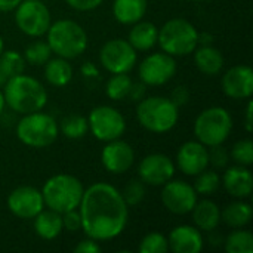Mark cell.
<instances>
[{"label":"cell","mask_w":253,"mask_h":253,"mask_svg":"<svg viewBox=\"0 0 253 253\" xmlns=\"http://www.w3.org/2000/svg\"><path fill=\"white\" fill-rule=\"evenodd\" d=\"M83 233L96 242L119 237L129 219V206L122 193L107 182H96L83 191L79 206Z\"/></svg>","instance_id":"6da1fadb"},{"label":"cell","mask_w":253,"mask_h":253,"mask_svg":"<svg viewBox=\"0 0 253 253\" xmlns=\"http://www.w3.org/2000/svg\"><path fill=\"white\" fill-rule=\"evenodd\" d=\"M3 86L6 105L19 114L42 111L47 102V92L43 84L37 79L25 76L24 73L9 77Z\"/></svg>","instance_id":"7a4b0ae2"},{"label":"cell","mask_w":253,"mask_h":253,"mask_svg":"<svg viewBox=\"0 0 253 253\" xmlns=\"http://www.w3.org/2000/svg\"><path fill=\"white\" fill-rule=\"evenodd\" d=\"M83 191L84 188L79 178L68 173H58L44 182L42 196L47 209L62 215L68 211L79 209Z\"/></svg>","instance_id":"3957f363"},{"label":"cell","mask_w":253,"mask_h":253,"mask_svg":"<svg viewBox=\"0 0 253 253\" xmlns=\"http://www.w3.org/2000/svg\"><path fill=\"white\" fill-rule=\"evenodd\" d=\"M47 44L59 58L74 59L87 49V34L84 28L71 19H59L49 25Z\"/></svg>","instance_id":"277c9868"},{"label":"cell","mask_w":253,"mask_h":253,"mask_svg":"<svg viewBox=\"0 0 253 253\" xmlns=\"http://www.w3.org/2000/svg\"><path fill=\"white\" fill-rule=\"evenodd\" d=\"M136 119L139 125L153 133L172 130L179 120V108L165 96H148L138 102Z\"/></svg>","instance_id":"5b68a950"},{"label":"cell","mask_w":253,"mask_h":253,"mask_svg":"<svg viewBox=\"0 0 253 253\" xmlns=\"http://www.w3.org/2000/svg\"><path fill=\"white\" fill-rule=\"evenodd\" d=\"M197 28L184 18L169 19L159 30L157 43L170 56H187L194 52L197 43Z\"/></svg>","instance_id":"8992f818"},{"label":"cell","mask_w":253,"mask_h":253,"mask_svg":"<svg viewBox=\"0 0 253 253\" xmlns=\"http://www.w3.org/2000/svg\"><path fill=\"white\" fill-rule=\"evenodd\" d=\"M59 129L56 120L42 111L24 114L16 125L18 139L31 148H46L58 138Z\"/></svg>","instance_id":"52a82bcc"},{"label":"cell","mask_w":253,"mask_h":253,"mask_svg":"<svg viewBox=\"0 0 253 253\" xmlns=\"http://www.w3.org/2000/svg\"><path fill=\"white\" fill-rule=\"evenodd\" d=\"M231 129L233 119L224 107H209L203 110L194 122V135L197 141L208 148L224 144Z\"/></svg>","instance_id":"ba28073f"},{"label":"cell","mask_w":253,"mask_h":253,"mask_svg":"<svg viewBox=\"0 0 253 253\" xmlns=\"http://www.w3.org/2000/svg\"><path fill=\"white\" fill-rule=\"evenodd\" d=\"M87 123L92 135L102 142L119 139L126 130V120L123 114L110 105L95 107L89 113Z\"/></svg>","instance_id":"9c48e42d"},{"label":"cell","mask_w":253,"mask_h":253,"mask_svg":"<svg viewBox=\"0 0 253 253\" xmlns=\"http://www.w3.org/2000/svg\"><path fill=\"white\" fill-rule=\"evenodd\" d=\"M15 22L30 37H42L52 24L50 12L42 0H22L15 9Z\"/></svg>","instance_id":"30bf717a"},{"label":"cell","mask_w":253,"mask_h":253,"mask_svg":"<svg viewBox=\"0 0 253 253\" xmlns=\"http://www.w3.org/2000/svg\"><path fill=\"white\" fill-rule=\"evenodd\" d=\"M136 58V50L123 39L108 40L99 52L101 65L111 74L129 73L135 67Z\"/></svg>","instance_id":"8fae6325"},{"label":"cell","mask_w":253,"mask_h":253,"mask_svg":"<svg viewBox=\"0 0 253 253\" xmlns=\"http://www.w3.org/2000/svg\"><path fill=\"white\" fill-rule=\"evenodd\" d=\"M176 73V61L175 56L168 53L154 52L150 53L138 67V74L142 83L147 86H162L173 79Z\"/></svg>","instance_id":"7c38bea8"},{"label":"cell","mask_w":253,"mask_h":253,"mask_svg":"<svg viewBox=\"0 0 253 253\" xmlns=\"http://www.w3.org/2000/svg\"><path fill=\"white\" fill-rule=\"evenodd\" d=\"M162 203L175 215H187L197 203V193L191 184L181 179H170L163 185Z\"/></svg>","instance_id":"4fadbf2b"},{"label":"cell","mask_w":253,"mask_h":253,"mask_svg":"<svg viewBox=\"0 0 253 253\" xmlns=\"http://www.w3.org/2000/svg\"><path fill=\"white\" fill-rule=\"evenodd\" d=\"M6 203L10 213L21 219H33L44 209L42 191L30 185H22L12 190Z\"/></svg>","instance_id":"5bb4252c"},{"label":"cell","mask_w":253,"mask_h":253,"mask_svg":"<svg viewBox=\"0 0 253 253\" xmlns=\"http://www.w3.org/2000/svg\"><path fill=\"white\" fill-rule=\"evenodd\" d=\"M175 175V165L166 154L154 153L144 157L138 166L139 179L151 187H163Z\"/></svg>","instance_id":"9a60e30c"},{"label":"cell","mask_w":253,"mask_h":253,"mask_svg":"<svg viewBox=\"0 0 253 253\" xmlns=\"http://www.w3.org/2000/svg\"><path fill=\"white\" fill-rule=\"evenodd\" d=\"M135 162V153L130 144L126 141L114 139L108 141L101 153V163L107 172L114 175H122L127 172Z\"/></svg>","instance_id":"2e32d148"},{"label":"cell","mask_w":253,"mask_h":253,"mask_svg":"<svg viewBox=\"0 0 253 253\" xmlns=\"http://www.w3.org/2000/svg\"><path fill=\"white\" fill-rule=\"evenodd\" d=\"M176 166L188 176L199 175L209 166V148L199 141L182 144L176 153Z\"/></svg>","instance_id":"e0dca14e"},{"label":"cell","mask_w":253,"mask_h":253,"mask_svg":"<svg viewBox=\"0 0 253 253\" xmlns=\"http://www.w3.org/2000/svg\"><path fill=\"white\" fill-rule=\"evenodd\" d=\"M222 90L228 98L248 99L253 93V71L249 65H234L224 76L221 82Z\"/></svg>","instance_id":"ac0fdd59"},{"label":"cell","mask_w":253,"mask_h":253,"mask_svg":"<svg viewBox=\"0 0 253 253\" xmlns=\"http://www.w3.org/2000/svg\"><path fill=\"white\" fill-rule=\"evenodd\" d=\"M169 249L173 253H200L205 240L202 231L194 225H178L168 236Z\"/></svg>","instance_id":"d6986e66"},{"label":"cell","mask_w":253,"mask_h":253,"mask_svg":"<svg viewBox=\"0 0 253 253\" xmlns=\"http://www.w3.org/2000/svg\"><path fill=\"white\" fill-rule=\"evenodd\" d=\"M221 184L230 196L236 199H248L253 191V175L248 166L236 165L225 168Z\"/></svg>","instance_id":"ffe728a7"},{"label":"cell","mask_w":253,"mask_h":253,"mask_svg":"<svg viewBox=\"0 0 253 253\" xmlns=\"http://www.w3.org/2000/svg\"><path fill=\"white\" fill-rule=\"evenodd\" d=\"M190 213L193 216L194 227H197L200 231L205 233L215 231L221 224V209L212 200H202V202L197 200L196 206Z\"/></svg>","instance_id":"44dd1931"},{"label":"cell","mask_w":253,"mask_h":253,"mask_svg":"<svg viewBox=\"0 0 253 253\" xmlns=\"http://www.w3.org/2000/svg\"><path fill=\"white\" fill-rule=\"evenodd\" d=\"M159 28L150 21H138L132 25L129 31L127 42L135 50H150L157 44Z\"/></svg>","instance_id":"7402d4cb"},{"label":"cell","mask_w":253,"mask_h":253,"mask_svg":"<svg viewBox=\"0 0 253 253\" xmlns=\"http://www.w3.org/2000/svg\"><path fill=\"white\" fill-rule=\"evenodd\" d=\"M194 64L205 76H216L224 68V56L219 49L209 46H197L194 49Z\"/></svg>","instance_id":"603a6c76"},{"label":"cell","mask_w":253,"mask_h":253,"mask_svg":"<svg viewBox=\"0 0 253 253\" xmlns=\"http://www.w3.org/2000/svg\"><path fill=\"white\" fill-rule=\"evenodd\" d=\"M147 0H114L113 15L123 25H133L147 12Z\"/></svg>","instance_id":"cb8c5ba5"},{"label":"cell","mask_w":253,"mask_h":253,"mask_svg":"<svg viewBox=\"0 0 253 253\" xmlns=\"http://www.w3.org/2000/svg\"><path fill=\"white\" fill-rule=\"evenodd\" d=\"M33 219H34V231L43 240H53L64 230L62 216H61V213H58L55 211H50V209L44 211L43 209Z\"/></svg>","instance_id":"d4e9b609"},{"label":"cell","mask_w":253,"mask_h":253,"mask_svg":"<svg viewBox=\"0 0 253 253\" xmlns=\"http://www.w3.org/2000/svg\"><path fill=\"white\" fill-rule=\"evenodd\" d=\"M252 215V206L243 202V199H239L237 202L227 205L224 211H221V221H224L225 225H228L230 228L236 230L246 227L251 222Z\"/></svg>","instance_id":"484cf974"},{"label":"cell","mask_w":253,"mask_h":253,"mask_svg":"<svg viewBox=\"0 0 253 253\" xmlns=\"http://www.w3.org/2000/svg\"><path fill=\"white\" fill-rule=\"evenodd\" d=\"M44 77L49 84L55 87L67 86L73 79V67L70 65L68 59L64 58H50L44 64Z\"/></svg>","instance_id":"4316f807"},{"label":"cell","mask_w":253,"mask_h":253,"mask_svg":"<svg viewBox=\"0 0 253 253\" xmlns=\"http://www.w3.org/2000/svg\"><path fill=\"white\" fill-rule=\"evenodd\" d=\"M58 129L68 139H82L89 132V123L80 114H68L61 120Z\"/></svg>","instance_id":"83f0119b"},{"label":"cell","mask_w":253,"mask_h":253,"mask_svg":"<svg viewBox=\"0 0 253 253\" xmlns=\"http://www.w3.org/2000/svg\"><path fill=\"white\" fill-rule=\"evenodd\" d=\"M225 252L228 253H252L253 236L251 231L236 228L225 240H224Z\"/></svg>","instance_id":"f1b7e54d"},{"label":"cell","mask_w":253,"mask_h":253,"mask_svg":"<svg viewBox=\"0 0 253 253\" xmlns=\"http://www.w3.org/2000/svg\"><path fill=\"white\" fill-rule=\"evenodd\" d=\"M132 86V79L127 76V73L113 74L105 84V93L113 101H122L127 98L129 89Z\"/></svg>","instance_id":"f546056e"},{"label":"cell","mask_w":253,"mask_h":253,"mask_svg":"<svg viewBox=\"0 0 253 253\" xmlns=\"http://www.w3.org/2000/svg\"><path fill=\"white\" fill-rule=\"evenodd\" d=\"M194 181V190L197 196H213L219 187H221V176L216 170H208L205 169L199 175H196Z\"/></svg>","instance_id":"4dcf8cb0"},{"label":"cell","mask_w":253,"mask_h":253,"mask_svg":"<svg viewBox=\"0 0 253 253\" xmlns=\"http://www.w3.org/2000/svg\"><path fill=\"white\" fill-rule=\"evenodd\" d=\"M22 56L25 62L31 65H44L52 58V49L49 47L47 42L37 40L25 47Z\"/></svg>","instance_id":"1f68e13d"},{"label":"cell","mask_w":253,"mask_h":253,"mask_svg":"<svg viewBox=\"0 0 253 253\" xmlns=\"http://www.w3.org/2000/svg\"><path fill=\"white\" fill-rule=\"evenodd\" d=\"M0 67L3 68L4 74L9 77L22 74L25 70V59L16 50H3L0 55Z\"/></svg>","instance_id":"d6a6232c"},{"label":"cell","mask_w":253,"mask_h":253,"mask_svg":"<svg viewBox=\"0 0 253 253\" xmlns=\"http://www.w3.org/2000/svg\"><path fill=\"white\" fill-rule=\"evenodd\" d=\"M120 193L129 208L138 206L145 197V184L141 179H130Z\"/></svg>","instance_id":"836d02e7"},{"label":"cell","mask_w":253,"mask_h":253,"mask_svg":"<svg viewBox=\"0 0 253 253\" xmlns=\"http://www.w3.org/2000/svg\"><path fill=\"white\" fill-rule=\"evenodd\" d=\"M169 251L168 237L160 233H148L139 243L141 253H166Z\"/></svg>","instance_id":"e575fe53"},{"label":"cell","mask_w":253,"mask_h":253,"mask_svg":"<svg viewBox=\"0 0 253 253\" xmlns=\"http://www.w3.org/2000/svg\"><path fill=\"white\" fill-rule=\"evenodd\" d=\"M231 160L236 165H242V166H251L253 165V142L251 139H242L239 142H236L231 148V154H230Z\"/></svg>","instance_id":"d590c367"},{"label":"cell","mask_w":253,"mask_h":253,"mask_svg":"<svg viewBox=\"0 0 253 253\" xmlns=\"http://www.w3.org/2000/svg\"><path fill=\"white\" fill-rule=\"evenodd\" d=\"M209 148V165H212L215 169H225L230 162L228 151L222 147V144Z\"/></svg>","instance_id":"8d00e7d4"},{"label":"cell","mask_w":253,"mask_h":253,"mask_svg":"<svg viewBox=\"0 0 253 253\" xmlns=\"http://www.w3.org/2000/svg\"><path fill=\"white\" fill-rule=\"evenodd\" d=\"M62 216V227L70 231V233H76L79 230H82V216L79 209H73L68 211L65 213L61 215Z\"/></svg>","instance_id":"74e56055"},{"label":"cell","mask_w":253,"mask_h":253,"mask_svg":"<svg viewBox=\"0 0 253 253\" xmlns=\"http://www.w3.org/2000/svg\"><path fill=\"white\" fill-rule=\"evenodd\" d=\"M169 99L179 108V107H184L188 104L190 101V90L187 86H176L172 92H170V96Z\"/></svg>","instance_id":"f35d334b"},{"label":"cell","mask_w":253,"mask_h":253,"mask_svg":"<svg viewBox=\"0 0 253 253\" xmlns=\"http://www.w3.org/2000/svg\"><path fill=\"white\" fill-rule=\"evenodd\" d=\"M67 4L76 10H80V12H89V10H93L96 7H99L102 4L104 0H65Z\"/></svg>","instance_id":"ab89813d"},{"label":"cell","mask_w":253,"mask_h":253,"mask_svg":"<svg viewBox=\"0 0 253 253\" xmlns=\"http://www.w3.org/2000/svg\"><path fill=\"white\" fill-rule=\"evenodd\" d=\"M101 251H102V248L99 246V243L89 237L82 240L77 246H74V252L77 253H99Z\"/></svg>","instance_id":"60d3db41"},{"label":"cell","mask_w":253,"mask_h":253,"mask_svg":"<svg viewBox=\"0 0 253 253\" xmlns=\"http://www.w3.org/2000/svg\"><path fill=\"white\" fill-rule=\"evenodd\" d=\"M145 93H147V84H145V83H142V82L133 83V82H132V86H130V89H129L127 98L132 99L133 102H139L141 99L145 98Z\"/></svg>","instance_id":"b9f144b4"},{"label":"cell","mask_w":253,"mask_h":253,"mask_svg":"<svg viewBox=\"0 0 253 253\" xmlns=\"http://www.w3.org/2000/svg\"><path fill=\"white\" fill-rule=\"evenodd\" d=\"M80 73H82V76H84L86 79H98V76H99L98 67H96L93 62H90V61H86V62L82 64Z\"/></svg>","instance_id":"7bdbcfd3"},{"label":"cell","mask_w":253,"mask_h":253,"mask_svg":"<svg viewBox=\"0 0 253 253\" xmlns=\"http://www.w3.org/2000/svg\"><path fill=\"white\" fill-rule=\"evenodd\" d=\"M22 0H0V12H10L18 7Z\"/></svg>","instance_id":"ee69618b"},{"label":"cell","mask_w":253,"mask_h":253,"mask_svg":"<svg viewBox=\"0 0 253 253\" xmlns=\"http://www.w3.org/2000/svg\"><path fill=\"white\" fill-rule=\"evenodd\" d=\"M252 110H253V104L252 101L248 102V107H246V114H245V127L246 130L251 133L252 132Z\"/></svg>","instance_id":"f6af8a7d"},{"label":"cell","mask_w":253,"mask_h":253,"mask_svg":"<svg viewBox=\"0 0 253 253\" xmlns=\"http://www.w3.org/2000/svg\"><path fill=\"white\" fill-rule=\"evenodd\" d=\"M213 42V36L211 33H199L197 36V43L200 46H209Z\"/></svg>","instance_id":"bcb514c9"},{"label":"cell","mask_w":253,"mask_h":253,"mask_svg":"<svg viewBox=\"0 0 253 253\" xmlns=\"http://www.w3.org/2000/svg\"><path fill=\"white\" fill-rule=\"evenodd\" d=\"M6 80H7V76L4 74V71H3V68L0 67V86H3V84L6 83Z\"/></svg>","instance_id":"7dc6e473"},{"label":"cell","mask_w":253,"mask_h":253,"mask_svg":"<svg viewBox=\"0 0 253 253\" xmlns=\"http://www.w3.org/2000/svg\"><path fill=\"white\" fill-rule=\"evenodd\" d=\"M4 105H6V102H4V96H3V90L0 89V114L3 113V110H4Z\"/></svg>","instance_id":"c3c4849f"},{"label":"cell","mask_w":253,"mask_h":253,"mask_svg":"<svg viewBox=\"0 0 253 253\" xmlns=\"http://www.w3.org/2000/svg\"><path fill=\"white\" fill-rule=\"evenodd\" d=\"M3 50H4V44H3V39L0 37V55H1Z\"/></svg>","instance_id":"681fc988"},{"label":"cell","mask_w":253,"mask_h":253,"mask_svg":"<svg viewBox=\"0 0 253 253\" xmlns=\"http://www.w3.org/2000/svg\"><path fill=\"white\" fill-rule=\"evenodd\" d=\"M191 1H205V0H191Z\"/></svg>","instance_id":"f907efd6"}]
</instances>
